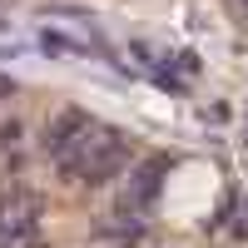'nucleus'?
Returning a JSON list of instances; mask_svg holds the SVG:
<instances>
[{"label":"nucleus","instance_id":"obj_1","mask_svg":"<svg viewBox=\"0 0 248 248\" xmlns=\"http://www.w3.org/2000/svg\"><path fill=\"white\" fill-rule=\"evenodd\" d=\"M119 169H129V144L119 134H90L85 144H75L65 154V174L79 179V184H109Z\"/></svg>","mask_w":248,"mask_h":248},{"label":"nucleus","instance_id":"obj_2","mask_svg":"<svg viewBox=\"0 0 248 248\" xmlns=\"http://www.w3.org/2000/svg\"><path fill=\"white\" fill-rule=\"evenodd\" d=\"M94 129H99V124H94V119H90L85 109H65V114H55V124L45 129V149L65 159V154L75 149V144H85V139H90Z\"/></svg>","mask_w":248,"mask_h":248},{"label":"nucleus","instance_id":"obj_3","mask_svg":"<svg viewBox=\"0 0 248 248\" xmlns=\"http://www.w3.org/2000/svg\"><path fill=\"white\" fill-rule=\"evenodd\" d=\"M40 50H45V55H90V50L79 45L75 35H65V30H40Z\"/></svg>","mask_w":248,"mask_h":248},{"label":"nucleus","instance_id":"obj_4","mask_svg":"<svg viewBox=\"0 0 248 248\" xmlns=\"http://www.w3.org/2000/svg\"><path fill=\"white\" fill-rule=\"evenodd\" d=\"M20 134H25V124H20V119H0V149H15Z\"/></svg>","mask_w":248,"mask_h":248},{"label":"nucleus","instance_id":"obj_5","mask_svg":"<svg viewBox=\"0 0 248 248\" xmlns=\"http://www.w3.org/2000/svg\"><path fill=\"white\" fill-rule=\"evenodd\" d=\"M15 90H20V85H15V79H10V75H0V99H10Z\"/></svg>","mask_w":248,"mask_h":248},{"label":"nucleus","instance_id":"obj_6","mask_svg":"<svg viewBox=\"0 0 248 248\" xmlns=\"http://www.w3.org/2000/svg\"><path fill=\"white\" fill-rule=\"evenodd\" d=\"M0 30H5V20H0Z\"/></svg>","mask_w":248,"mask_h":248}]
</instances>
